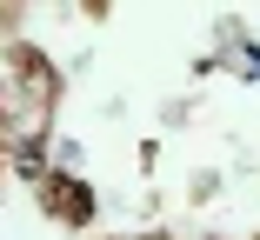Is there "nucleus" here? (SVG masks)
Wrapping results in <instances>:
<instances>
[{
	"instance_id": "obj_1",
	"label": "nucleus",
	"mask_w": 260,
	"mask_h": 240,
	"mask_svg": "<svg viewBox=\"0 0 260 240\" xmlns=\"http://www.w3.org/2000/svg\"><path fill=\"white\" fill-rule=\"evenodd\" d=\"M40 207L60 214L67 227H87V220H93V194H87L74 174H40Z\"/></svg>"
}]
</instances>
